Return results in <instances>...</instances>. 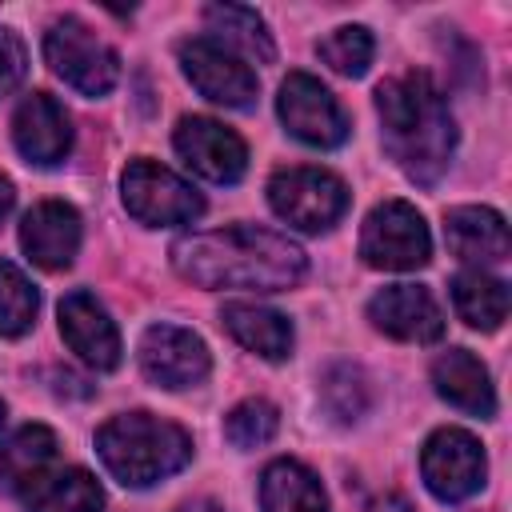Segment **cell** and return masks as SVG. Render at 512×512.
Here are the masks:
<instances>
[{
    "instance_id": "6da1fadb",
    "label": "cell",
    "mask_w": 512,
    "mask_h": 512,
    "mask_svg": "<svg viewBox=\"0 0 512 512\" xmlns=\"http://www.w3.org/2000/svg\"><path fill=\"white\" fill-rule=\"evenodd\" d=\"M172 264L184 280L200 288H248V292L292 288L308 268L300 244L256 224L180 236L172 244Z\"/></svg>"
},
{
    "instance_id": "7a4b0ae2",
    "label": "cell",
    "mask_w": 512,
    "mask_h": 512,
    "mask_svg": "<svg viewBox=\"0 0 512 512\" xmlns=\"http://www.w3.org/2000/svg\"><path fill=\"white\" fill-rule=\"evenodd\" d=\"M376 112L388 156L416 184H436L456 148V124L440 88L424 72H404L376 88Z\"/></svg>"
},
{
    "instance_id": "3957f363",
    "label": "cell",
    "mask_w": 512,
    "mask_h": 512,
    "mask_svg": "<svg viewBox=\"0 0 512 512\" xmlns=\"http://www.w3.org/2000/svg\"><path fill=\"white\" fill-rule=\"evenodd\" d=\"M96 452L124 488H148L192 460V436L152 412H124L96 432Z\"/></svg>"
},
{
    "instance_id": "277c9868",
    "label": "cell",
    "mask_w": 512,
    "mask_h": 512,
    "mask_svg": "<svg viewBox=\"0 0 512 512\" xmlns=\"http://www.w3.org/2000/svg\"><path fill=\"white\" fill-rule=\"evenodd\" d=\"M44 56L52 72L84 96H104L120 80V56L76 16H64L44 36Z\"/></svg>"
},
{
    "instance_id": "5b68a950",
    "label": "cell",
    "mask_w": 512,
    "mask_h": 512,
    "mask_svg": "<svg viewBox=\"0 0 512 512\" xmlns=\"http://www.w3.org/2000/svg\"><path fill=\"white\" fill-rule=\"evenodd\" d=\"M360 256L384 272H412L424 268L432 256V236L424 216L404 200H384L368 212L360 232Z\"/></svg>"
},
{
    "instance_id": "8992f818",
    "label": "cell",
    "mask_w": 512,
    "mask_h": 512,
    "mask_svg": "<svg viewBox=\"0 0 512 512\" xmlns=\"http://www.w3.org/2000/svg\"><path fill=\"white\" fill-rule=\"evenodd\" d=\"M268 204L280 220L304 232H324L344 216L348 188L324 168H280L268 180Z\"/></svg>"
},
{
    "instance_id": "52a82bcc",
    "label": "cell",
    "mask_w": 512,
    "mask_h": 512,
    "mask_svg": "<svg viewBox=\"0 0 512 512\" xmlns=\"http://www.w3.org/2000/svg\"><path fill=\"white\" fill-rule=\"evenodd\" d=\"M120 192H124V208L140 224H188L204 212V200L188 180L144 156L124 168Z\"/></svg>"
},
{
    "instance_id": "ba28073f",
    "label": "cell",
    "mask_w": 512,
    "mask_h": 512,
    "mask_svg": "<svg viewBox=\"0 0 512 512\" xmlns=\"http://www.w3.org/2000/svg\"><path fill=\"white\" fill-rule=\"evenodd\" d=\"M420 472H424V484L432 496L456 504V500H468L472 492H480L488 460H484V448L472 432L440 428L428 436V444L420 452Z\"/></svg>"
},
{
    "instance_id": "9c48e42d",
    "label": "cell",
    "mask_w": 512,
    "mask_h": 512,
    "mask_svg": "<svg viewBox=\"0 0 512 512\" xmlns=\"http://www.w3.org/2000/svg\"><path fill=\"white\" fill-rule=\"evenodd\" d=\"M276 112L284 120V128L312 144V148H336L348 136V120L344 108L336 104V96L308 72H288V80L280 84L276 96Z\"/></svg>"
},
{
    "instance_id": "30bf717a",
    "label": "cell",
    "mask_w": 512,
    "mask_h": 512,
    "mask_svg": "<svg viewBox=\"0 0 512 512\" xmlns=\"http://www.w3.org/2000/svg\"><path fill=\"white\" fill-rule=\"evenodd\" d=\"M180 68L192 80V88L200 96H208L212 104L224 108H248L256 100V72L228 52L224 44H216L212 36H192L180 44Z\"/></svg>"
},
{
    "instance_id": "8fae6325",
    "label": "cell",
    "mask_w": 512,
    "mask_h": 512,
    "mask_svg": "<svg viewBox=\"0 0 512 512\" xmlns=\"http://www.w3.org/2000/svg\"><path fill=\"white\" fill-rule=\"evenodd\" d=\"M172 144L184 156V164L192 172H200L204 180H212V184H236L244 176V168H248L244 140L232 128H224L220 120H212V116H184L176 124Z\"/></svg>"
},
{
    "instance_id": "7c38bea8",
    "label": "cell",
    "mask_w": 512,
    "mask_h": 512,
    "mask_svg": "<svg viewBox=\"0 0 512 512\" xmlns=\"http://www.w3.org/2000/svg\"><path fill=\"white\" fill-rule=\"evenodd\" d=\"M208 348L180 324H152L140 336V368L160 388H192L208 376Z\"/></svg>"
},
{
    "instance_id": "4fadbf2b",
    "label": "cell",
    "mask_w": 512,
    "mask_h": 512,
    "mask_svg": "<svg viewBox=\"0 0 512 512\" xmlns=\"http://www.w3.org/2000/svg\"><path fill=\"white\" fill-rule=\"evenodd\" d=\"M368 320L380 332H388L396 340H408V344H428V340H440V332H444V316H440L432 292L420 288V284L380 288L368 300Z\"/></svg>"
},
{
    "instance_id": "5bb4252c",
    "label": "cell",
    "mask_w": 512,
    "mask_h": 512,
    "mask_svg": "<svg viewBox=\"0 0 512 512\" xmlns=\"http://www.w3.org/2000/svg\"><path fill=\"white\" fill-rule=\"evenodd\" d=\"M60 332L84 364L100 372L120 364V332L92 292H68L60 300Z\"/></svg>"
},
{
    "instance_id": "9a60e30c",
    "label": "cell",
    "mask_w": 512,
    "mask_h": 512,
    "mask_svg": "<svg viewBox=\"0 0 512 512\" xmlns=\"http://www.w3.org/2000/svg\"><path fill=\"white\" fill-rule=\"evenodd\" d=\"M20 248L28 252L32 264L60 272L72 264L80 248V216L64 200H44L20 220Z\"/></svg>"
},
{
    "instance_id": "2e32d148",
    "label": "cell",
    "mask_w": 512,
    "mask_h": 512,
    "mask_svg": "<svg viewBox=\"0 0 512 512\" xmlns=\"http://www.w3.org/2000/svg\"><path fill=\"white\" fill-rule=\"evenodd\" d=\"M12 140L28 164L48 168V164H60L68 156L72 128H68L64 108L48 92H32L12 116Z\"/></svg>"
},
{
    "instance_id": "e0dca14e",
    "label": "cell",
    "mask_w": 512,
    "mask_h": 512,
    "mask_svg": "<svg viewBox=\"0 0 512 512\" xmlns=\"http://www.w3.org/2000/svg\"><path fill=\"white\" fill-rule=\"evenodd\" d=\"M444 240L448 248L468 264H500L508 256V224L500 212L464 204L444 216Z\"/></svg>"
},
{
    "instance_id": "ac0fdd59",
    "label": "cell",
    "mask_w": 512,
    "mask_h": 512,
    "mask_svg": "<svg viewBox=\"0 0 512 512\" xmlns=\"http://www.w3.org/2000/svg\"><path fill=\"white\" fill-rule=\"evenodd\" d=\"M432 384L436 392L456 404L460 412L472 416H492L496 412V392L488 380V368L468 352V348H452L432 364Z\"/></svg>"
},
{
    "instance_id": "d6986e66",
    "label": "cell",
    "mask_w": 512,
    "mask_h": 512,
    "mask_svg": "<svg viewBox=\"0 0 512 512\" xmlns=\"http://www.w3.org/2000/svg\"><path fill=\"white\" fill-rule=\"evenodd\" d=\"M260 508L264 512H328V496L304 464L272 460L260 476Z\"/></svg>"
},
{
    "instance_id": "ffe728a7",
    "label": "cell",
    "mask_w": 512,
    "mask_h": 512,
    "mask_svg": "<svg viewBox=\"0 0 512 512\" xmlns=\"http://www.w3.org/2000/svg\"><path fill=\"white\" fill-rule=\"evenodd\" d=\"M56 460V436L44 424H28L20 428L4 448H0V488L4 492H28L48 464Z\"/></svg>"
},
{
    "instance_id": "44dd1931",
    "label": "cell",
    "mask_w": 512,
    "mask_h": 512,
    "mask_svg": "<svg viewBox=\"0 0 512 512\" xmlns=\"http://www.w3.org/2000/svg\"><path fill=\"white\" fill-rule=\"evenodd\" d=\"M28 512H100L104 492L92 472L84 468H64V472H44L28 492H24Z\"/></svg>"
},
{
    "instance_id": "7402d4cb",
    "label": "cell",
    "mask_w": 512,
    "mask_h": 512,
    "mask_svg": "<svg viewBox=\"0 0 512 512\" xmlns=\"http://www.w3.org/2000/svg\"><path fill=\"white\" fill-rule=\"evenodd\" d=\"M224 328L256 356L264 360H284L292 352V324L260 304H224Z\"/></svg>"
},
{
    "instance_id": "603a6c76",
    "label": "cell",
    "mask_w": 512,
    "mask_h": 512,
    "mask_svg": "<svg viewBox=\"0 0 512 512\" xmlns=\"http://www.w3.org/2000/svg\"><path fill=\"white\" fill-rule=\"evenodd\" d=\"M204 20L216 32L212 40L224 44L228 52H236L240 60L244 56L248 60H260V64L272 60V40H268V28L256 16V8H244V4H212L204 12Z\"/></svg>"
},
{
    "instance_id": "cb8c5ba5",
    "label": "cell",
    "mask_w": 512,
    "mask_h": 512,
    "mask_svg": "<svg viewBox=\"0 0 512 512\" xmlns=\"http://www.w3.org/2000/svg\"><path fill=\"white\" fill-rule=\"evenodd\" d=\"M452 304H456L464 324H472L480 332H496L508 316V288H504V280H496L480 268L460 272L452 280Z\"/></svg>"
},
{
    "instance_id": "d4e9b609",
    "label": "cell",
    "mask_w": 512,
    "mask_h": 512,
    "mask_svg": "<svg viewBox=\"0 0 512 512\" xmlns=\"http://www.w3.org/2000/svg\"><path fill=\"white\" fill-rule=\"evenodd\" d=\"M36 308H40V296L32 288V280L0 260V336H24L36 320Z\"/></svg>"
},
{
    "instance_id": "484cf974",
    "label": "cell",
    "mask_w": 512,
    "mask_h": 512,
    "mask_svg": "<svg viewBox=\"0 0 512 512\" xmlns=\"http://www.w3.org/2000/svg\"><path fill=\"white\" fill-rule=\"evenodd\" d=\"M372 48H376V44H372V32L360 28V24H344V28L328 32V36L316 44L320 60H324L332 72H340V76H364L368 64H372Z\"/></svg>"
},
{
    "instance_id": "4316f807",
    "label": "cell",
    "mask_w": 512,
    "mask_h": 512,
    "mask_svg": "<svg viewBox=\"0 0 512 512\" xmlns=\"http://www.w3.org/2000/svg\"><path fill=\"white\" fill-rule=\"evenodd\" d=\"M368 400H372V392H368V380H364V372L360 368H352V364H336L328 376H324V408L336 416V420H360L364 412H368Z\"/></svg>"
},
{
    "instance_id": "83f0119b",
    "label": "cell",
    "mask_w": 512,
    "mask_h": 512,
    "mask_svg": "<svg viewBox=\"0 0 512 512\" xmlns=\"http://www.w3.org/2000/svg\"><path fill=\"white\" fill-rule=\"evenodd\" d=\"M276 428H280V412L268 400H244L224 420V436L236 448H260L276 436Z\"/></svg>"
},
{
    "instance_id": "f1b7e54d",
    "label": "cell",
    "mask_w": 512,
    "mask_h": 512,
    "mask_svg": "<svg viewBox=\"0 0 512 512\" xmlns=\"http://www.w3.org/2000/svg\"><path fill=\"white\" fill-rule=\"evenodd\" d=\"M28 72V52H24V40L12 32V28H0V96L16 92L20 80Z\"/></svg>"
},
{
    "instance_id": "f546056e",
    "label": "cell",
    "mask_w": 512,
    "mask_h": 512,
    "mask_svg": "<svg viewBox=\"0 0 512 512\" xmlns=\"http://www.w3.org/2000/svg\"><path fill=\"white\" fill-rule=\"evenodd\" d=\"M12 204H16V192H12V180L8 176H0V220L12 212Z\"/></svg>"
},
{
    "instance_id": "4dcf8cb0",
    "label": "cell",
    "mask_w": 512,
    "mask_h": 512,
    "mask_svg": "<svg viewBox=\"0 0 512 512\" xmlns=\"http://www.w3.org/2000/svg\"><path fill=\"white\" fill-rule=\"evenodd\" d=\"M176 512H224L216 500H188L184 508H176Z\"/></svg>"
},
{
    "instance_id": "1f68e13d",
    "label": "cell",
    "mask_w": 512,
    "mask_h": 512,
    "mask_svg": "<svg viewBox=\"0 0 512 512\" xmlns=\"http://www.w3.org/2000/svg\"><path fill=\"white\" fill-rule=\"evenodd\" d=\"M0 424H4V404H0Z\"/></svg>"
}]
</instances>
